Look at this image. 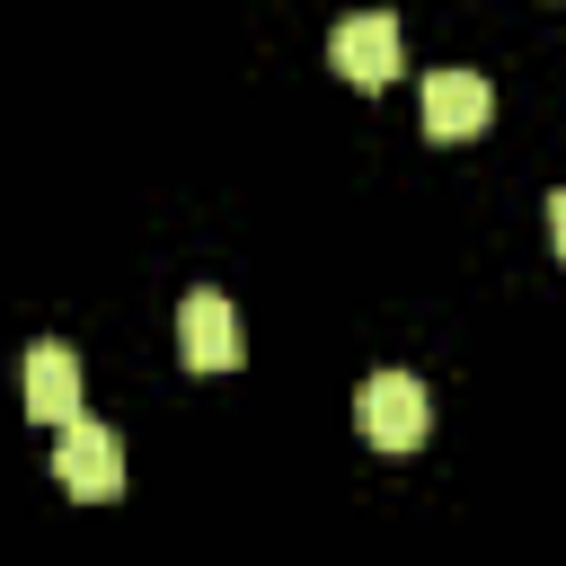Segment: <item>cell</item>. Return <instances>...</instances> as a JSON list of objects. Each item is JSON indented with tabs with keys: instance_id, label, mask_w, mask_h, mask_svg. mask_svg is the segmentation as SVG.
Instances as JSON below:
<instances>
[{
	"instance_id": "4",
	"label": "cell",
	"mask_w": 566,
	"mask_h": 566,
	"mask_svg": "<svg viewBox=\"0 0 566 566\" xmlns=\"http://www.w3.org/2000/svg\"><path fill=\"white\" fill-rule=\"evenodd\" d=\"M486 115H495V88L478 71H424V106H416L424 142H469L486 133Z\"/></svg>"
},
{
	"instance_id": "3",
	"label": "cell",
	"mask_w": 566,
	"mask_h": 566,
	"mask_svg": "<svg viewBox=\"0 0 566 566\" xmlns=\"http://www.w3.org/2000/svg\"><path fill=\"white\" fill-rule=\"evenodd\" d=\"M327 62H336V80H354V88H389V80H398V18H389V9L336 18Z\"/></svg>"
},
{
	"instance_id": "7",
	"label": "cell",
	"mask_w": 566,
	"mask_h": 566,
	"mask_svg": "<svg viewBox=\"0 0 566 566\" xmlns=\"http://www.w3.org/2000/svg\"><path fill=\"white\" fill-rule=\"evenodd\" d=\"M548 239H557V256H566V186L548 195Z\"/></svg>"
},
{
	"instance_id": "6",
	"label": "cell",
	"mask_w": 566,
	"mask_h": 566,
	"mask_svg": "<svg viewBox=\"0 0 566 566\" xmlns=\"http://www.w3.org/2000/svg\"><path fill=\"white\" fill-rule=\"evenodd\" d=\"M27 416H35V424H53V433L80 416V354H71L62 336L27 345Z\"/></svg>"
},
{
	"instance_id": "5",
	"label": "cell",
	"mask_w": 566,
	"mask_h": 566,
	"mask_svg": "<svg viewBox=\"0 0 566 566\" xmlns=\"http://www.w3.org/2000/svg\"><path fill=\"white\" fill-rule=\"evenodd\" d=\"M177 345H186V371H239V310L203 283V292H186V310H177Z\"/></svg>"
},
{
	"instance_id": "1",
	"label": "cell",
	"mask_w": 566,
	"mask_h": 566,
	"mask_svg": "<svg viewBox=\"0 0 566 566\" xmlns=\"http://www.w3.org/2000/svg\"><path fill=\"white\" fill-rule=\"evenodd\" d=\"M354 424H363L371 451H416L433 433V398H424L416 371H371L363 398H354Z\"/></svg>"
},
{
	"instance_id": "2",
	"label": "cell",
	"mask_w": 566,
	"mask_h": 566,
	"mask_svg": "<svg viewBox=\"0 0 566 566\" xmlns=\"http://www.w3.org/2000/svg\"><path fill=\"white\" fill-rule=\"evenodd\" d=\"M53 478L80 495V504H115L124 495V442L97 424V416H71L53 433Z\"/></svg>"
}]
</instances>
